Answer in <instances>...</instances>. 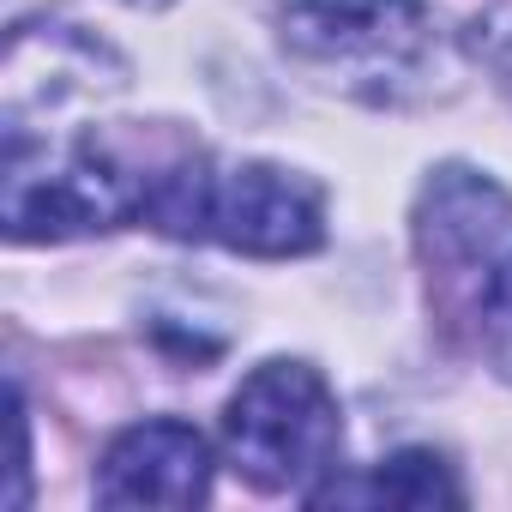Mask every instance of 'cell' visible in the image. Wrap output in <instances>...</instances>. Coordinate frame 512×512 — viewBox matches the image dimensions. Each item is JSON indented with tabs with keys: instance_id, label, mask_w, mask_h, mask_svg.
Listing matches in <instances>:
<instances>
[{
	"instance_id": "obj_8",
	"label": "cell",
	"mask_w": 512,
	"mask_h": 512,
	"mask_svg": "<svg viewBox=\"0 0 512 512\" xmlns=\"http://www.w3.org/2000/svg\"><path fill=\"white\" fill-rule=\"evenodd\" d=\"M476 320H482V350L488 362L512 380V253L482 278V302H476Z\"/></svg>"
},
{
	"instance_id": "obj_3",
	"label": "cell",
	"mask_w": 512,
	"mask_h": 512,
	"mask_svg": "<svg viewBox=\"0 0 512 512\" xmlns=\"http://www.w3.org/2000/svg\"><path fill=\"white\" fill-rule=\"evenodd\" d=\"M278 37L344 97L398 103L428 67L434 13L422 0H290L278 13Z\"/></svg>"
},
{
	"instance_id": "obj_2",
	"label": "cell",
	"mask_w": 512,
	"mask_h": 512,
	"mask_svg": "<svg viewBox=\"0 0 512 512\" xmlns=\"http://www.w3.org/2000/svg\"><path fill=\"white\" fill-rule=\"evenodd\" d=\"M229 464L266 494H314L326 470H338L344 422L320 368L308 362H260L229 398L223 416Z\"/></svg>"
},
{
	"instance_id": "obj_1",
	"label": "cell",
	"mask_w": 512,
	"mask_h": 512,
	"mask_svg": "<svg viewBox=\"0 0 512 512\" xmlns=\"http://www.w3.org/2000/svg\"><path fill=\"white\" fill-rule=\"evenodd\" d=\"M145 223L175 241H217L247 260H296L326 241V199L278 163L187 157L145 187Z\"/></svg>"
},
{
	"instance_id": "obj_5",
	"label": "cell",
	"mask_w": 512,
	"mask_h": 512,
	"mask_svg": "<svg viewBox=\"0 0 512 512\" xmlns=\"http://www.w3.org/2000/svg\"><path fill=\"white\" fill-rule=\"evenodd\" d=\"M211 494V446L193 422L157 416L115 434L97 470L103 506H199Z\"/></svg>"
},
{
	"instance_id": "obj_4",
	"label": "cell",
	"mask_w": 512,
	"mask_h": 512,
	"mask_svg": "<svg viewBox=\"0 0 512 512\" xmlns=\"http://www.w3.org/2000/svg\"><path fill=\"white\" fill-rule=\"evenodd\" d=\"M145 187L151 175L121 169L97 139H73L61 151H31L19 127H7V193H0V217H7L13 241H73L97 229H121L145 217Z\"/></svg>"
},
{
	"instance_id": "obj_9",
	"label": "cell",
	"mask_w": 512,
	"mask_h": 512,
	"mask_svg": "<svg viewBox=\"0 0 512 512\" xmlns=\"http://www.w3.org/2000/svg\"><path fill=\"white\" fill-rule=\"evenodd\" d=\"M127 7H169V0H127Z\"/></svg>"
},
{
	"instance_id": "obj_6",
	"label": "cell",
	"mask_w": 512,
	"mask_h": 512,
	"mask_svg": "<svg viewBox=\"0 0 512 512\" xmlns=\"http://www.w3.org/2000/svg\"><path fill=\"white\" fill-rule=\"evenodd\" d=\"M506 229H512V199L488 175H476L464 163H446V169H434L422 181L416 247H422V260L434 272H476L500 247Z\"/></svg>"
},
{
	"instance_id": "obj_7",
	"label": "cell",
	"mask_w": 512,
	"mask_h": 512,
	"mask_svg": "<svg viewBox=\"0 0 512 512\" xmlns=\"http://www.w3.org/2000/svg\"><path fill=\"white\" fill-rule=\"evenodd\" d=\"M308 500H368V506H464V482L452 476V464L440 452L404 446L392 458H380L362 482H338V488H314Z\"/></svg>"
}]
</instances>
